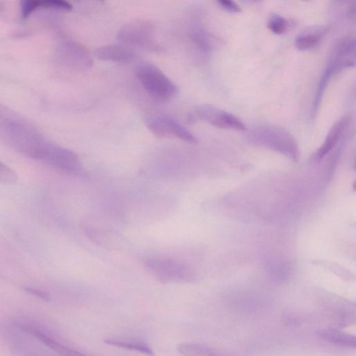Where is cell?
Instances as JSON below:
<instances>
[{"mask_svg": "<svg viewBox=\"0 0 356 356\" xmlns=\"http://www.w3.org/2000/svg\"><path fill=\"white\" fill-rule=\"evenodd\" d=\"M17 181V175L8 166L0 161V182L13 184Z\"/></svg>", "mask_w": 356, "mask_h": 356, "instance_id": "obj_20", "label": "cell"}, {"mask_svg": "<svg viewBox=\"0 0 356 356\" xmlns=\"http://www.w3.org/2000/svg\"><path fill=\"white\" fill-rule=\"evenodd\" d=\"M136 75L145 91L157 100L171 99L177 92V86L152 63H140L136 67Z\"/></svg>", "mask_w": 356, "mask_h": 356, "instance_id": "obj_2", "label": "cell"}, {"mask_svg": "<svg viewBox=\"0 0 356 356\" xmlns=\"http://www.w3.org/2000/svg\"><path fill=\"white\" fill-rule=\"evenodd\" d=\"M144 264L148 271L163 283H184L193 280V273L184 263L170 258L152 257Z\"/></svg>", "mask_w": 356, "mask_h": 356, "instance_id": "obj_3", "label": "cell"}, {"mask_svg": "<svg viewBox=\"0 0 356 356\" xmlns=\"http://www.w3.org/2000/svg\"><path fill=\"white\" fill-rule=\"evenodd\" d=\"M346 123V119L342 118L332 126L328 132L323 144L317 151L316 154V158L318 159L323 158L334 147L342 135Z\"/></svg>", "mask_w": 356, "mask_h": 356, "instance_id": "obj_15", "label": "cell"}, {"mask_svg": "<svg viewBox=\"0 0 356 356\" xmlns=\"http://www.w3.org/2000/svg\"><path fill=\"white\" fill-rule=\"evenodd\" d=\"M268 27L275 34L280 35L286 31L288 23L282 16L273 15L268 21Z\"/></svg>", "mask_w": 356, "mask_h": 356, "instance_id": "obj_18", "label": "cell"}, {"mask_svg": "<svg viewBox=\"0 0 356 356\" xmlns=\"http://www.w3.org/2000/svg\"><path fill=\"white\" fill-rule=\"evenodd\" d=\"M251 136L256 143L277 150L291 157L298 154L294 138L286 130L274 126H260L254 128Z\"/></svg>", "mask_w": 356, "mask_h": 356, "instance_id": "obj_4", "label": "cell"}, {"mask_svg": "<svg viewBox=\"0 0 356 356\" xmlns=\"http://www.w3.org/2000/svg\"><path fill=\"white\" fill-rule=\"evenodd\" d=\"M348 13H349V15L350 17H355V4L352 5V6L349 8Z\"/></svg>", "mask_w": 356, "mask_h": 356, "instance_id": "obj_23", "label": "cell"}, {"mask_svg": "<svg viewBox=\"0 0 356 356\" xmlns=\"http://www.w3.org/2000/svg\"><path fill=\"white\" fill-rule=\"evenodd\" d=\"M220 6L224 10L231 13H239L241 8L234 1L230 0H220L218 1Z\"/></svg>", "mask_w": 356, "mask_h": 356, "instance_id": "obj_21", "label": "cell"}, {"mask_svg": "<svg viewBox=\"0 0 356 356\" xmlns=\"http://www.w3.org/2000/svg\"><path fill=\"white\" fill-rule=\"evenodd\" d=\"M19 327L24 331L33 335L47 347L54 350L62 356H88L81 352L71 349L58 343L57 341L35 327L25 325H19Z\"/></svg>", "mask_w": 356, "mask_h": 356, "instance_id": "obj_11", "label": "cell"}, {"mask_svg": "<svg viewBox=\"0 0 356 356\" xmlns=\"http://www.w3.org/2000/svg\"><path fill=\"white\" fill-rule=\"evenodd\" d=\"M104 342L111 346H114L127 350H132L148 356H154V355L153 350L148 346V344L139 339L121 337H112L106 338L104 339Z\"/></svg>", "mask_w": 356, "mask_h": 356, "instance_id": "obj_14", "label": "cell"}, {"mask_svg": "<svg viewBox=\"0 0 356 356\" xmlns=\"http://www.w3.org/2000/svg\"><path fill=\"white\" fill-rule=\"evenodd\" d=\"M177 349L184 356H226L213 348L197 343H182Z\"/></svg>", "mask_w": 356, "mask_h": 356, "instance_id": "obj_16", "label": "cell"}, {"mask_svg": "<svg viewBox=\"0 0 356 356\" xmlns=\"http://www.w3.org/2000/svg\"><path fill=\"white\" fill-rule=\"evenodd\" d=\"M355 65V38L352 36L341 40L335 47L327 67L332 74Z\"/></svg>", "mask_w": 356, "mask_h": 356, "instance_id": "obj_9", "label": "cell"}, {"mask_svg": "<svg viewBox=\"0 0 356 356\" xmlns=\"http://www.w3.org/2000/svg\"><path fill=\"white\" fill-rule=\"evenodd\" d=\"M95 56L100 60L127 64L134 60L136 53L131 47L124 44H115L97 48L95 51Z\"/></svg>", "mask_w": 356, "mask_h": 356, "instance_id": "obj_10", "label": "cell"}, {"mask_svg": "<svg viewBox=\"0 0 356 356\" xmlns=\"http://www.w3.org/2000/svg\"><path fill=\"white\" fill-rule=\"evenodd\" d=\"M0 143L65 173L86 175L76 154L51 141L26 118L1 103Z\"/></svg>", "mask_w": 356, "mask_h": 356, "instance_id": "obj_1", "label": "cell"}, {"mask_svg": "<svg viewBox=\"0 0 356 356\" xmlns=\"http://www.w3.org/2000/svg\"><path fill=\"white\" fill-rule=\"evenodd\" d=\"M318 336L325 341L335 346L353 348L356 347L355 335L334 328H324L318 332Z\"/></svg>", "mask_w": 356, "mask_h": 356, "instance_id": "obj_13", "label": "cell"}, {"mask_svg": "<svg viewBox=\"0 0 356 356\" xmlns=\"http://www.w3.org/2000/svg\"><path fill=\"white\" fill-rule=\"evenodd\" d=\"M327 31V27L321 26L309 28L296 38L295 45L301 51L308 50L316 46Z\"/></svg>", "mask_w": 356, "mask_h": 356, "instance_id": "obj_12", "label": "cell"}, {"mask_svg": "<svg viewBox=\"0 0 356 356\" xmlns=\"http://www.w3.org/2000/svg\"><path fill=\"white\" fill-rule=\"evenodd\" d=\"M147 128L158 137L172 136L189 143H196V138L186 127L171 117L155 115L146 120Z\"/></svg>", "mask_w": 356, "mask_h": 356, "instance_id": "obj_7", "label": "cell"}, {"mask_svg": "<svg viewBox=\"0 0 356 356\" xmlns=\"http://www.w3.org/2000/svg\"><path fill=\"white\" fill-rule=\"evenodd\" d=\"M33 6L35 11L41 8L63 11H70L72 9L71 3L61 0H33Z\"/></svg>", "mask_w": 356, "mask_h": 356, "instance_id": "obj_17", "label": "cell"}, {"mask_svg": "<svg viewBox=\"0 0 356 356\" xmlns=\"http://www.w3.org/2000/svg\"><path fill=\"white\" fill-rule=\"evenodd\" d=\"M56 58L63 65L76 70L90 67L92 59L87 49L80 44L65 42L56 50Z\"/></svg>", "mask_w": 356, "mask_h": 356, "instance_id": "obj_8", "label": "cell"}, {"mask_svg": "<svg viewBox=\"0 0 356 356\" xmlns=\"http://www.w3.org/2000/svg\"><path fill=\"white\" fill-rule=\"evenodd\" d=\"M118 38L129 47L147 50L156 48L154 26L147 21H134L124 24L119 30Z\"/></svg>", "mask_w": 356, "mask_h": 356, "instance_id": "obj_5", "label": "cell"}, {"mask_svg": "<svg viewBox=\"0 0 356 356\" xmlns=\"http://www.w3.org/2000/svg\"><path fill=\"white\" fill-rule=\"evenodd\" d=\"M191 122L204 121L210 124L227 129L244 131L245 125L235 115L211 105H201L188 115Z\"/></svg>", "mask_w": 356, "mask_h": 356, "instance_id": "obj_6", "label": "cell"}, {"mask_svg": "<svg viewBox=\"0 0 356 356\" xmlns=\"http://www.w3.org/2000/svg\"><path fill=\"white\" fill-rule=\"evenodd\" d=\"M193 41L201 49L208 51L211 48V38L207 33L202 30H196L192 33Z\"/></svg>", "mask_w": 356, "mask_h": 356, "instance_id": "obj_19", "label": "cell"}, {"mask_svg": "<svg viewBox=\"0 0 356 356\" xmlns=\"http://www.w3.org/2000/svg\"><path fill=\"white\" fill-rule=\"evenodd\" d=\"M25 290L28 293H29L32 295H34V296L42 299L43 300L49 301L50 300L49 294L44 291L35 288H31V287H26V288H25Z\"/></svg>", "mask_w": 356, "mask_h": 356, "instance_id": "obj_22", "label": "cell"}]
</instances>
